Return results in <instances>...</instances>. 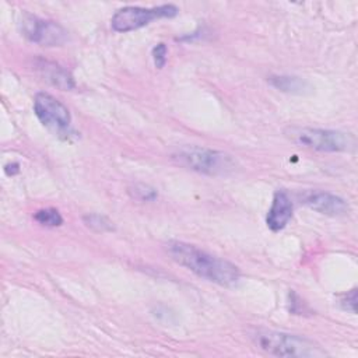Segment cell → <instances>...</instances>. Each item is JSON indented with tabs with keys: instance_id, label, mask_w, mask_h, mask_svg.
Returning a JSON list of instances; mask_svg holds the SVG:
<instances>
[{
	"instance_id": "cell-17",
	"label": "cell",
	"mask_w": 358,
	"mask_h": 358,
	"mask_svg": "<svg viewBox=\"0 0 358 358\" xmlns=\"http://www.w3.org/2000/svg\"><path fill=\"white\" fill-rule=\"evenodd\" d=\"M20 165L17 164V162H13V164H7L6 165V168H4V171H6V173L7 175H15L18 171H20V168H18Z\"/></svg>"
},
{
	"instance_id": "cell-14",
	"label": "cell",
	"mask_w": 358,
	"mask_h": 358,
	"mask_svg": "<svg viewBox=\"0 0 358 358\" xmlns=\"http://www.w3.org/2000/svg\"><path fill=\"white\" fill-rule=\"evenodd\" d=\"M129 193L133 199L136 200H140V201H152L157 199V190L152 189L151 186L148 185H144V183H137L134 185L133 187L129 189Z\"/></svg>"
},
{
	"instance_id": "cell-8",
	"label": "cell",
	"mask_w": 358,
	"mask_h": 358,
	"mask_svg": "<svg viewBox=\"0 0 358 358\" xmlns=\"http://www.w3.org/2000/svg\"><path fill=\"white\" fill-rule=\"evenodd\" d=\"M301 199L302 203L306 204L309 208L324 215L340 217L348 214L350 211L348 203L343 197L336 196L330 192L308 190L301 196Z\"/></svg>"
},
{
	"instance_id": "cell-4",
	"label": "cell",
	"mask_w": 358,
	"mask_h": 358,
	"mask_svg": "<svg viewBox=\"0 0 358 358\" xmlns=\"http://www.w3.org/2000/svg\"><path fill=\"white\" fill-rule=\"evenodd\" d=\"M287 137L301 147L324 152L347 151L354 145L351 134L340 130L315 129V127H289Z\"/></svg>"
},
{
	"instance_id": "cell-3",
	"label": "cell",
	"mask_w": 358,
	"mask_h": 358,
	"mask_svg": "<svg viewBox=\"0 0 358 358\" xmlns=\"http://www.w3.org/2000/svg\"><path fill=\"white\" fill-rule=\"evenodd\" d=\"M171 155L178 164L186 166L187 169L211 176L228 175L236 168V161L232 155L224 151L197 145L178 147Z\"/></svg>"
},
{
	"instance_id": "cell-9",
	"label": "cell",
	"mask_w": 358,
	"mask_h": 358,
	"mask_svg": "<svg viewBox=\"0 0 358 358\" xmlns=\"http://www.w3.org/2000/svg\"><path fill=\"white\" fill-rule=\"evenodd\" d=\"M294 204L285 190H277L273 196L271 206L268 208V213L266 215V224L267 227L277 232L287 227L289 220L292 218Z\"/></svg>"
},
{
	"instance_id": "cell-7",
	"label": "cell",
	"mask_w": 358,
	"mask_h": 358,
	"mask_svg": "<svg viewBox=\"0 0 358 358\" xmlns=\"http://www.w3.org/2000/svg\"><path fill=\"white\" fill-rule=\"evenodd\" d=\"M21 32L31 42L41 46H62L69 39V32L60 24L35 15H25L22 18Z\"/></svg>"
},
{
	"instance_id": "cell-1",
	"label": "cell",
	"mask_w": 358,
	"mask_h": 358,
	"mask_svg": "<svg viewBox=\"0 0 358 358\" xmlns=\"http://www.w3.org/2000/svg\"><path fill=\"white\" fill-rule=\"evenodd\" d=\"M165 249L172 260L186 267L200 278L214 284L222 287H234L241 278V271L235 264L221 257L213 256L194 245L180 241H169L165 245Z\"/></svg>"
},
{
	"instance_id": "cell-10",
	"label": "cell",
	"mask_w": 358,
	"mask_h": 358,
	"mask_svg": "<svg viewBox=\"0 0 358 358\" xmlns=\"http://www.w3.org/2000/svg\"><path fill=\"white\" fill-rule=\"evenodd\" d=\"M38 67L43 73L45 78L48 81H50L53 85H56L57 88L64 90V91L74 88V80H73L71 74L67 70H64L63 67H60L59 64L42 60L38 64Z\"/></svg>"
},
{
	"instance_id": "cell-11",
	"label": "cell",
	"mask_w": 358,
	"mask_h": 358,
	"mask_svg": "<svg viewBox=\"0 0 358 358\" xmlns=\"http://www.w3.org/2000/svg\"><path fill=\"white\" fill-rule=\"evenodd\" d=\"M268 83L282 91V92H288V94H306L309 92L312 88L309 85V83L301 77L296 76H271L268 78Z\"/></svg>"
},
{
	"instance_id": "cell-6",
	"label": "cell",
	"mask_w": 358,
	"mask_h": 358,
	"mask_svg": "<svg viewBox=\"0 0 358 358\" xmlns=\"http://www.w3.org/2000/svg\"><path fill=\"white\" fill-rule=\"evenodd\" d=\"M34 112L39 122L56 134H69L71 115L64 103L48 92H38L34 98Z\"/></svg>"
},
{
	"instance_id": "cell-13",
	"label": "cell",
	"mask_w": 358,
	"mask_h": 358,
	"mask_svg": "<svg viewBox=\"0 0 358 358\" xmlns=\"http://www.w3.org/2000/svg\"><path fill=\"white\" fill-rule=\"evenodd\" d=\"M83 221L88 228H91L95 232H106V231L113 229V222L110 220H108L105 215H101L96 213L85 214L83 217Z\"/></svg>"
},
{
	"instance_id": "cell-12",
	"label": "cell",
	"mask_w": 358,
	"mask_h": 358,
	"mask_svg": "<svg viewBox=\"0 0 358 358\" xmlns=\"http://www.w3.org/2000/svg\"><path fill=\"white\" fill-rule=\"evenodd\" d=\"M34 220L45 227H59L63 224V217L56 208H41L34 214Z\"/></svg>"
},
{
	"instance_id": "cell-15",
	"label": "cell",
	"mask_w": 358,
	"mask_h": 358,
	"mask_svg": "<svg viewBox=\"0 0 358 358\" xmlns=\"http://www.w3.org/2000/svg\"><path fill=\"white\" fill-rule=\"evenodd\" d=\"M152 60H154V64L155 67L158 69H162L166 63V56H168V48L165 43H158L152 48Z\"/></svg>"
},
{
	"instance_id": "cell-16",
	"label": "cell",
	"mask_w": 358,
	"mask_h": 358,
	"mask_svg": "<svg viewBox=\"0 0 358 358\" xmlns=\"http://www.w3.org/2000/svg\"><path fill=\"white\" fill-rule=\"evenodd\" d=\"M341 306L345 309V310H350L351 313H355V305H357V289H351L348 294H345L343 298H341Z\"/></svg>"
},
{
	"instance_id": "cell-5",
	"label": "cell",
	"mask_w": 358,
	"mask_h": 358,
	"mask_svg": "<svg viewBox=\"0 0 358 358\" xmlns=\"http://www.w3.org/2000/svg\"><path fill=\"white\" fill-rule=\"evenodd\" d=\"M176 14H178V7L173 4H162L151 8L127 6V7L119 8L113 14L110 20V25L116 32H130L150 24L154 20L172 18Z\"/></svg>"
},
{
	"instance_id": "cell-2",
	"label": "cell",
	"mask_w": 358,
	"mask_h": 358,
	"mask_svg": "<svg viewBox=\"0 0 358 358\" xmlns=\"http://www.w3.org/2000/svg\"><path fill=\"white\" fill-rule=\"evenodd\" d=\"M253 341L260 350L275 357L315 358L327 355L326 351L315 341L282 331L260 330L253 334Z\"/></svg>"
}]
</instances>
